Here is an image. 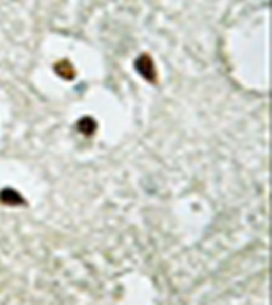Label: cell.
Returning <instances> with one entry per match:
<instances>
[{"mask_svg": "<svg viewBox=\"0 0 272 305\" xmlns=\"http://www.w3.org/2000/svg\"><path fill=\"white\" fill-rule=\"evenodd\" d=\"M60 66V70L57 68V72L60 74V76H66L68 77V79H72L74 77V71H72V67H71V64H68V66H63L62 64H59Z\"/></svg>", "mask_w": 272, "mask_h": 305, "instance_id": "4", "label": "cell"}, {"mask_svg": "<svg viewBox=\"0 0 272 305\" xmlns=\"http://www.w3.org/2000/svg\"><path fill=\"white\" fill-rule=\"evenodd\" d=\"M78 129L82 135L91 136L97 129V124H95V121L93 118L85 117V118H81V121L78 122Z\"/></svg>", "mask_w": 272, "mask_h": 305, "instance_id": "3", "label": "cell"}, {"mask_svg": "<svg viewBox=\"0 0 272 305\" xmlns=\"http://www.w3.org/2000/svg\"><path fill=\"white\" fill-rule=\"evenodd\" d=\"M0 202L4 205H10V206H20V205L26 204L24 197L16 190L10 189V187L0 191Z\"/></svg>", "mask_w": 272, "mask_h": 305, "instance_id": "2", "label": "cell"}, {"mask_svg": "<svg viewBox=\"0 0 272 305\" xmlns=\"http://www.w3.org/2000/svg\"><path fill=\"white\" fill-rule=\"evenodd\" d=\"M135 68L138 71V74L150 83H154L157 80L156 66H154L152 58L147 54H142L138 57V60L135 61Z\"/></svg>", "mask_w": 272, "mask_h": 305, "instance_id": "1", "label": "cell"}]
</instances>
